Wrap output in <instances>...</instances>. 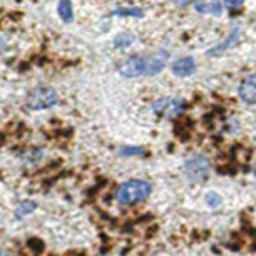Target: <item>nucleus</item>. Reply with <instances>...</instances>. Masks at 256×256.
Here are the masks:
<instances>
[{"mask_svg":"<svg viewBox=\"0 0 256 256\" xmlns=\"http://www.w3.org/2000/svg\"><path fill=\"white\" fill-rule=\"evenodd\" d=\"M151 191H153V188L148 181L129 179L117 188L116 198L121 205L134 206V205H139V203L146 201V199L149 198V194H151Z\"/></svg>","mask_w":256,"mask_h":256,"instance_id":"obj_1","label":"nucleus"},{"mask_svg":"<svg viewBox=\"0 0 256 256\" xmlns=\"http://www.w3.org/2000/svg\"><path fill=\"white\" fill-rule=\"evenodd\" d=\"M59 102V94L52 87H35L27 97V107L30 111H44Z\"/></svg>","mask_w":256,"mask_h":256,"instance_id":"obj_2","label":"nucleus"},{"mask_svg":"<svg viewBox=\"0 0 256 256\" xmlns=\"http://www.w3.org/2000/svg\"><path fill=\"white\" fill-rule=\"evenodd\" d=\"M186 109V101L179 97H162L153 104V112L157 117H166V119H173L178 117Z\"/></svg>","mask_w":256,"mask_h":256,"instance_id":"obj_3","label":"nucleus"},{"mask_svg":"<svg viewBox=\"0 0 256 256\" xmlns=\"http://www.w3.org/2000/svg\"><path fill=\"white\" fill-rule=\"evenodd\" d=\"M117 72H119L123 77H128V79H134V77L146 76V59L141 55H131L126 60L119 64L117 67Z\"/></svg>","mask_w":256,"mask_h":256,"instance_id":"obj_4","label":"nucleus"},{"mask_svg":"<svg viewBox=\"0 0 256 256\" xmlns=\"http://www.w3.org/2000/svg\"><path fill=\"white\" fill-rule=\"evenodd\" d=\"M186 171H188V176L193 181H201L208 176L209 161L203 156H193L186 162Z\"/></svg>","mask_w":256,"mask_h":256,"instance_id":"obj_5","label":"nucleus"},{"mask_svg":"<svg viewBox=\"0 0 256 256\" xmlns=\"http://www.w3.org/2000/svg\"><path fill=\"white\" fill-rule=\"evenodd\" d=\"M238 96L243 102L256 105V74H251L241 80L238 87Z\"/></svg>","mask_w":256,"mask_h":256,"instance_id":"obj_6","label":"nucleus"},{"mask_svg":"<svg viewBox=\"0 0 256 256\" xmlns=\"http://www.w3.org/2000/svg\"><path fill=\"white\" fill-rule=\"evenodd\" d=\"M169 59V52L166 51H157L156 54L146 59V76H156L164 69L166 62Z\"/></svg>","mask_w":256,"mask_h":256,"instance_id":"obj_7","label":"nucleus"},{"mask_svg":"<svg viewBox=\"0 0 256 256\" xmlns=\"http://www.w3.org/2000/svg\"><path fill=\"white\" fill-rule=\"evenodd\" d=\"M171 71L178 77H188L196 71V62L193 57H182V59H178L176 62L171 64Z\"/></svg>","mask_w":256,"mask_h":256,"instance_id":"obj_8","label":"nucleus"},{"mask_svg":"<svg viewBox=\"0 0 256 256\" xmlns=\"http://www.w3.org/2000/svg\"><path fill=\"white\" fill-rule=\"evenodd\" d=\"M194 9L199 14H213L219 15L223 12V3L219 0H211V2H196L194 3Z\"/></svg>","mask_w":256,"mask_h":256,"instance_id":"obj_9","label":"nucleus"},{"mask_svg":"<svg viewBox=\"0 0 256 256\" xmlns=\"http://www.w3.org/2000/svg\"><path fill=\"white\" fill-rule=\"evenodd\" d=\"M57 14L62 19V22L72 24V20H74V7H72L71 0H59V3H57Z\"/></svg>","mask_w":256,"mask_h":256,"instance_id":"obj_10","label":"nucleus"},{"mask_svg":"<svg viewBox=\"0 0 256 256\" xmlns=\"http://www.w3.org/2000/svg\"><path fill=\"white\" fill-rule=\"evenodd\" d=\"M238 37H239V30H238V28H234V30L231 32L230 37H228V39L225 40V42L219 44V46H216V47H213V49H211V51L208 52V54H209V55H218V54H221V52H225L226 49H230L231 46H233V44L238 40Z\"/></svg>","mask_w":256,"mask_h":256,"instance_id":"obj_11","label":"nucleus"},{"mask_svg":"<svg viewBox=\"0 0 256 256\" xmlns=\"http://www.w3.org/2000/svg\"><path fill=\"white\" fill-rule=\"evenodd\" d=\"M134 37L132 32H121V34H117L116 37H114V47L116 49H128L131 47L134 44Z\"/></svg>","mask_w":256,"mask_h":256,"instance_id":"obj_12","label":"nucleus"},{"mask_svg":"<svg viewBox=\"0 0 256 256\" xmlns=\"http://www.w3.org/2000/svg\"><path fill=\"white\" fill-rule=\"evenodd\" d=\"M112 15L116 17H142L144 12L139 7H117V9L112 10Z\"/></svg>","mask_w":256,"mask_h":256,"instance_id":"obj_13","label":"nucleus"},{"mask_svg":"<svg viewBox=\"0 0 256 256\" xmlns=\"http://www.w3.org/2000/svg\"><path fill=\"white\" fill-rule=\"evenodd\" d=\"M37 208V205L32 201H22L20 205L17 206V209H15V216L17 218H26L28 214H32V211Z\"/></svg>","mask_w":256,"mask_h":256,"instance_id":"obj_14","label":"nucleus"},{"mask_svg":"<svg viewBox=\"0 0 256 256\" xmlns=\"http://www.w3.org/2000/svg\"><path fill=\"white\" fill-rule=\"evenodd\" d=\"M206 201H208V205L213 206V208H216V206L221 205V198H219L216 193H208V194H206Z\"/></svg>","mask_w":256,"mask_h":256,"instance_id":"obj_15","label":"nucleus"},{"mask_svg":"<svg viewBox=\"0 0 256 256\" xmlns=\"http://www.w3.org/2000/svg\"><path fill=\"white\" fill-rule=\"evenodd\" d=\"M119 153L123 154V156H136V154L144 153V149H141V148H123Z\"/></svg>","mask_w":256,"mask_h":256,"instance_id":"obj_16","label":"nucleus"},{"mask_svg":"<svg viewBox=\"0 0 256 256\" xmlns=\"http://www.w3.org/2000/svg\"><path fill=\"white\" fill-rule=\"evenodd\" d=\"M243 3H245V0H225L223 5L228 9H239V7H243Z\"/></svg>","mask_w":256,"mask_h":256,"instance_id":"obj_17","label":"nucleus"},{"mask_svg":"<svg viewBox=\"0 0 256 256\" xmlns=\"http://www.w3.org/2000/svg\"><path fill=\"white\" fill-rule=\"evenodd\" d=\"M191 2H193V0H173V3L174 5H178V7H186Z\"/></svg>","mask_w":256,"mask_h":256,"instance_id":"obj_18","label":"nucleus"},{"mask_svg":"<svg viewBox=\"0 0 256 256\" xmlns=\"http://www.w3.org/2000/svg\"><path fill=\"white\" fill-rule=\"evenodd\" d=\"M0 256H5V253H3V251H0Z\"/></svg>","mask_w":256,"mask_h":256,"instance_id":"obj_19","label":"nucleus"},{"mask_svg":"<svg viewBox=\"0 0 256 256\" xmlns=\"http://www.w3.org/2000/svg\"><path fill=\"white\" fill-rule=\"evenodd\" d=\"M255 176H256V162H255Z\"/></svg>","mask_w":256,"mask_h":256,"instance_id":"obj_20","label":"nucleus"}]
</instances>
